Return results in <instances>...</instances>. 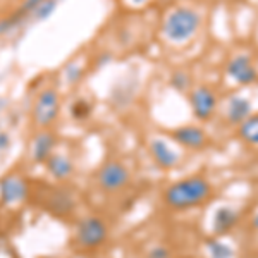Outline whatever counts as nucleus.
<instances>
[{"instance_id": "obj_2", "label": "nucleus", "mask_w": 258, "mask_h": 258, "mask_svg": "<svg viewBox=\"0 0 258 258\" xmlns=\"http://www.w3.org/2000/svg\"><path fill=\"white\" fill-rule=\"evenodd\" d=\"M202 26V18L189 7H177L167 16L164 23L165 38L174 43H186L193 38Z\"/></svg>"}, {"instance_id": "obj_19", "label": "nucleus", "mask_w": 258, "mask_h": 258, "mask_svg": "<svg viewBox=\"0 0 258 258\" xmlns=\"http://www.w3.org/2000/svg\"><path fill=\"white\" fill-rule=\"evenodd\" d=\"M129 2H131L133 6H141V4H145L147 0H129Z\"/></svg>"}, {"instance_id": "obj_18", "label": "nucleus", "mask_w": 258, "mask_h": 258, "mask_svg": "<svg viewBox=\"0 0 258 258\" xmlns=\"http://www.w3.org/2000/svg\"><path fill=\"white\" fill-rule=\"evenodd\" d=\"M174 83H176V86L179 90H184L186 86H188V78H186V74L179 73L176 74V78H174Z\"/></svg>"}, {"instance_id": "obj_1", "label": "nucleus", "mask_w": 258, "mask_h": 258, "mask_svg": "<svg viewBox=\"0 0 258 258\" xmlns=\"http://www.w3.org/2000/svg\"><path fill=\"white\" fill-rule=\"evenodd\" d=\"M212 195V186L205 177H188L174 182L164 193L165 203L170 209L184 210L205 203Z\"/></svg>"}, {"instance_id": "obj_8", "label": "nucleus", "mask_w": 258, "mask_h": 258, "mask_svg": "<svg viewBox=\"0 0 258 258\" xmlns=\"http://www.w3.org/2000/svg\"><path fill=\"white\" fill-rule=\"evenodd\" d=\"M251 114H253V105H251V100L248 97H243V95H232V97H229L226 105V119L229 120V124L239 126Z\"/></svg>"}, {"instance_id": "obj_12", "label": "nucleus", "mask_w": 258, "mask_h": 258, "mask_svg": "<svg viewBox=\"0 0 258 258\" xmlns=\"http://www.w3.org/2000/svg\"><path fill=\"white\" fill-rule=\"evenodd\" d=\"M239 220V214L234 209H229V207H222V209L217 210L214 219V231L215 234H226V232L231 231L232 227H236Z\"/></svg>"}, {"instance_id": "obj_6", "label": "nucleus", "mask_w": 258, "mask_h": 258, "mask_svg": "<svg viewBox=\"0 0 258 258\" xmlns=\"http://www.w3.org/2000/svg\"><path fill=\"white\" fill-rule=\"evenodd\" d=\"M129 172L120 162H109L98 172V184L105 191H117L127 184Z\"/></svg>"}, {"instance_id": "obj_3", "label": "nucleus", "mask_w": 258, "mask_h": 258, "mask_svg": "<svg viewBox=\"0 0 258 258\" xmlns=\"http://www.w3.org/2000/svg\"><path fill=\"white\" fill-rule=\"evenodd\" d=\"M76 239L83 248H97L107 239V227L97 217L81 220L76 229Z\"/></svg>"}, {"instance_id": "obj_13", "label": "nucleus", "mask_w": 258, "mask_h": 258, "mask_svg": "<svg viewBox=\"0 0 258 258\" xmlns=\"http://www.w3.org/2000/svg\"><path fill=\"white\" fill-rule=\"evenodd\" d=\"M238 136L244 143L258 147V114L249 115V117L238 126Z\"/></svg>"}, {"instance_id": "obj_9", "label": "nucleus", "mask_w": 258, "mask_h": 258, "mask_svg": "<svg viewBox=\"0 0 258 258\" xmlns=\"http://www.w3.org/2000/svg\"><path fill=\"white\" fill-rule=\"evenodd\" d=\"M0 197L4 203H19L26 198V184L19 176H7L0 181Z\"/></svg>"}, {"instance_id": "obj_16", "label": "nucleus", "mask_w": 258, "mask_h": 258, "mask_svg": "<svg viewBox=\"0 0 258 258\" xmlns=\"http://www.w3.org/2000/svg\"><path fill=\"white\" fill-rule=\"evenodd\" d=\"M209 253L212 258H234V251L232 248L226 244L224 241H219V239H212L209 241Z\"/></svg>"}, {"instance_id": "obj_10", "label": "nucleus", "mask_w": 258, "mask_h": 258, "mask_svg": "<svg viewBox=\"0 0 258 258\" xmlns=\"http://www.w3.org/2000/svg\"><path fill=\"white\" fill-rule=\"evenodd\" d=\"M172 138L177 141L179 145L186 148H203L207 145V135L202 127L198 126H182L174 129Z\"/></svg>"}, {"instance_id": "obj_11", "label": "nucleus", "mask_w": 258, "mask_h": 258, "mask_svg": "<svg viewBox=\"0 0 258 258\" xmlns=\"http://www.w3.org/2000/svg\"><path fill=\"white\" fill-rule=\"evenodd\" d=\"M150 152H152V155L157 164L164 169L174 167L179 160L177 153L174 152L167 143H164L162 140H153L152 143H150Z\"/></svg>"}, {"instance_id": "obj_17", "label": "nucleus", "mask_w": 258, "mask_h": 258, "mask_svg": "<svg viewBox=\"0 0 258 258\" xmlns=\"http://www.w3.org/2000/svg\"><path fill=\"white\" fill-rule=\"evenodd\" d=\"M170 251L165 246H155L153 249H150L148 258H170Z\"/></svg>"}, {"instance_id": "obj_5", "label": "nucleus", "mask_w": 258, "mask_h": 258, "mask_svg": "<svg viewBox=\"0 0 258 258\" xmlns=\"http://www.w3.org/2000/svg\"><path fill=\"white\" fill-rule=\"evenodd\" d=\"M227 76L238 85L249 86L258 80V71L248 55H236L227 64Z\"/></svg>"}, {"instance_id": "obj_7", "label": "nucleus", "mask_w": 258, "mask_h": 258, "mask_svg": "<svg viewBox=\"0 0 258 258\" xmlns=\"http://www.w3.org/2000/svg\"><path fill=\"white\" fill-rule=\"evenodd\" d=\"M59 114V97L55 91L47 90L38 97L35 105V120L38 126H48Z\"/></svg>"}, {"instance_id": "obj_14", "label": "nucleus", "mask_w": 258, "mask_h": 258, "mask_svg": "<svg viewBox=\"0 0 258 258\" xmlns=\"http://www.w3.org/2000/svg\"><path fill=\"white\" fill-rule=\"evenodd\" d=\"M47 165H48V170L53 174L55 177L59 179H64L68 177L71 172H73V165L71 162L62 155H52L50 159L47 160Z\"/></svg>"}, {"instance_id": "obj_4", "label": "nucleus", "mask_w": 258, "mask_h": 258, "mask_svg": "<svg viewBox=\"0 0 258 258\" xmlns=\"http://www.w3.org/2000/svg\"><path fill=\"white\" fill-rule=\"evenodd\" d=\"M191 107L198 120H210L217 110V95L209 86H198L191 93Z\"/></svg>"}, {"instance_id": "obj_15", "label": "nucleus", "mask_w": 258, "mask_h": 258, "mask_svg": "<svg viewBox=\"0 0 258 258\" xmlns=\"http://www.w3.org/2000/svg\"><path fill=\"white\" fill-rule=\"evenodd\" d=\"M53 148V138L50 135H40L35 141V160L36 162H47Z\"/></svg>"}, {"instance_id": "obj_20", "label": "nucleus", "mask_w": 258, "mask_h": 258, "mask_svg": "<svg viewBox=\"0 0 258 258\" xmlns=\"http://www.w3.org/2000/svg\"><path fill=\"white\" fill-rule=\"evenodd\" d=\"M253 226H255V229H256V231H258V214H256V217L253 219Z\"/></svg>"}]
</instances>
